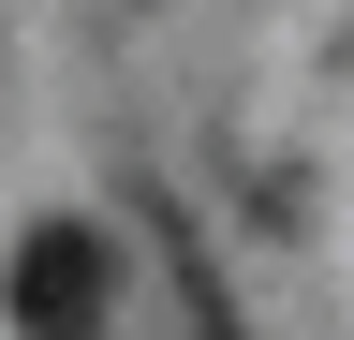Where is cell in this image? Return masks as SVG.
Returning <instances> with one entry per match:
<instances>
[{"mask_svg": "<svg viewBox=\"0 0 354 340\" xmlns=\"http://www.w3.org/2000/svg\"><path fill=\"white\" fill-rule=\"evenodd\" d=\"M133 207H148V237H162V267H177V311H192V340H251V325H236V296H221V267H207V237L177 222L162 193H133Z\"/></svg>", "mask_w": 354, "mask_h": 340, "instance_id": "cell-2", "label": "cell"}, {"mask_svg": "<svg viewBox=\"0 0 354 340\" xmlns=\"http://www.w3.org/2000/svg\"><path fill=\"white\" fill-rule=\"evenodd\" d=\"M0 311H15V340H104V311H118L104 222H30L15 267H0Z\"/></svg>", "mask_w": 354, "mask_h": 340, "instance_id": "cell-1", "label": "cell"}]
</instances>
